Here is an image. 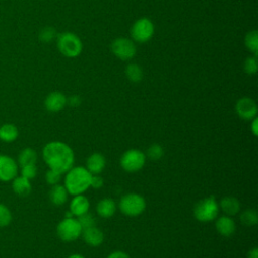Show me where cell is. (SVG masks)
Masks as SVG:
<instances>
[{"label":"cell","mask_w":258,"mask_h":258,"mask_svg":"<svg viewBox=\"0 0 258 258\" xmlns=\"http://www.w3.org/2000/svg\"><path fill=\"white\" fill-rule=\"evenodd\" d=\"M42 158L49 169L62 174L74 166L75 153L67 143L54 140L43 146Z\"/></svg>","instance_id":"cell-1"},{"label":"cell","mask_w":258,"mask_h":258,"mask_svg":"<svg viewBox=\"0 0 258 258\" xmlns=\"http://www.w3.org/2000/svg\"><path fill=\"white\" fill-rule=\"evenodd\" d=\"M92 173L84 166H73L66 172L64 187L69 195H83L89 189Z\"/></svg>","instance_id":"cell-2"},{"label":"cell","mask_w":258,"mask_h":258,"mask_svg":"<svg viewBox=\"0 0 258 258\" xmlns=\"http://www.w3.org/2000/svg\"><path fill=\"white\" fill-rule=\"evenodd\" d=\"M220 208L217 200L214 197H207L200 200L194 207L195 218L202 223L215 221L218 217Z\"/></svg>","instance_id":"cell-3"},{"label":"cell","mask_w":258,"mask_h":258,"mask_svg":"<svg viewBox=\"0 0 258 258\" xmlns=\"http://www.w3.org/2000/svg\"><path fill=\"white\" fill-rule=\"evenodd\" d=\"M56 45L61 54L67 57H77L83 50V43L78 35L66 31L56 36Z\"/></svg>","instance_id":"cell-4"},{"label":"cell","mask_w":258,"mask_h":258,"mask_svg":"<svg viewBox=\"0 0 258 258\" xmlns=\"http://www.w3.org/2000/svg\"><path fill=\"white\" fill-rule=\"evenodd\" d=\"M118 207L121 213L125 216L137 217L144 212L146 208V202L141 195L130 192L124 195L120 199Z\"/></svg>","instance_id":"cell-5"},{"label":"cell","mask_w":258,"mask_h":258,"mask_svg":"<svg viewBox=\"0 0 258 258\" xmlns=\"http://www.w3.org/2000/svg\"><path fill=\"white\" fill-rule=\"evenodd\" d=\"M82 232L83 228L75 217H64L56 226V234L64 242L76 241L81 237Z\"/></svg>","instance_id":"cell-6"},{"label":"cell","mask_w":258,"mask_h":258,"mask_svg":"<svg viewBox=\"0 0 258 258\" xmlns=\"http://www.w3.org/2000/svg\"><path fill=\"white\" fill-rule=\"evenodd\" d=\"M146 155L140 149L131 148L126 150L120 157V165L121 167L129 172L139 171L145 164Z\"/></svg>","instance_id":"cell-7"},{"label":"cell","mask_w":258,"mask_h":258,"mask_svg":"<svg viewBox=\"0 0 258 258\" xmlns=\"http://www.w3.org/2000/svg\"><path fill=\"white\" fill-rule=\"evenodd\" d=\"M154 34L153 22L147 17L137 19L131 27V36L133 41L143 43L148 41Z\"/></svg>","instance_id":"cell-8"},{"label":"cell","mask_w":258,"mask_h":258,"mask_svg":"<svg viewBox=\"0 0 258 258\" xmlns=\"http://www.w3.org/2000/svg\"><path fill=\"white\" fill-rule=\"evenodd\" d=\"M111 51L119 59L129 60L136 54V45L132 39L118 37L111 43Z\"/></svg>","instance_id":"cell-9"},{"label":"cell","mask_w":258,"mask_h":258,"mask_svg":"<svg viewBox=\"0 0 258 258\" xmlns=\"http://www.w3.org/2000/svg\"><path fill=\"white\" fill-rule=\"evenodd\" d=\"M17 161L7 154H0V181L8 182L18 175Z\"/></svg>","instance_id":"cell-10"},{"label":"cell","mask_w":258,"mask_h":258,"mask_svg":"<svg viewBox=\"0 0 258 258\" xmlns=\"http://www.w3.org/2000/svg\"><path fill=\"white\" fill-rule=\"evenodd\" d=\"M235 110L237 115L245 121L253 120L257 117L258 113V107L256 102L249 97L240 98L235 105Z\"/></svg>","instance_id":"cell-11"},{"label":"cell","mask_w":258,"mask_h":258,"mask_svg":"<svg viewBox=\"0 0 258 258\" xmlns=\"http://www.w3.org/2000/svg\"><path fill=\"white\" fill-rule=\"evenodd\" d=\"M67 97L57 91L49 93L44 100V107L47 111L56 113L61 111L67 105Z\"/></svg>","instance_id":"cell-12"},{"label":"cell","mask_w":258,"mask_h":258,"mask_svg":"<svg viewBox=\"0 0 258 258\" xmlns=\"http://www.w3.org/2000/svg\"><path fill=\"white\" fill-rule=\"evenodd\" d=\"M215 227L217 232L224 236V237H230L232 236L236 231V224L232 217L224 215L221 217H217L215 220Z\"/></svg>","instance_id":"cell-13"},{"label":"cell","mask_w":258,"mask_h":258,"mask_svg":"<svg viewBox=\"0 0 258 258\" xmlns=\"http://www.w3.org/2000/svg\"><path fill=\"white\" fill-rule=\"evenodd\" d=\"M90 209V202L88 198H86L84 195H77L74 196L70 203V213L78 218L86 213L89 212Z\"/></svg>","instance_id":"cell-14"},{"label":"cell","mask_w":258,"mask_h":258,"mask_svg":"<svg viewBox=\"0 0 258 258\" xmlns=\"http://www.w3.org/2000/svg\"><path fill=\"white\" fill-rule=\"evenodd\" d=\"M86 244L91 247H98L104 242L103 232L96 226L84 229L81 235Z\"/></svg>","instance_id":"cell-15"},{"label":"cell","mask_w":258,"mask_h":258,"mask_svg":"<svg viewBox=\"0 0 258 258\" xmlns=\"http://www.w3.org/2000/svg\"><path fill=\"white\" fill-rule=\"evenodd\" d=\"M106 166L105 156L100 152L92 153L86 161V168L92 174H100Z\"/></svg>","instance_id":"cell-16"},{"label":"cell","mask_w":258,"mask_h":258,"mask_svg":"<svg viewBox=\"0 0 258 258\" xmlns=\"http://www.w3.org/2000/svg\"><path fill=\"white\" fill-rule=\"evenodd\" d=\"M11 181H12V183H11L12 190L17 196L26 197L31 192L32 186H31V182L29 179H27L21 175H17Z\"/></svg>","instance_id":"cell-17"},{"label":"cell","mask_w":258,"mask_h":258,"mask_svg":"<svg viewBox=\"0 0 258 258\" xmlns=\"http://www.w3.org/2000/svg\"><path fill=\"white\" fill-rule=\"evenodd\" d=\"M219 208L224 212L225 215L232 217L240 212L241 205L238 199L235 197H224L219 203Z\"/></svg>","instance_id":"cell-18"},{"label":"cell","mask_w":258,"mask_h":258,"mask_svg":"<svg viewBox=\"0 0 258 258\" xmlns=\"http://www.w3.org/2000/svg\"><path fill=\"white\" fill-rule=\"evenodd\" d=\"M116 209V203L110 198H104L100 200L96 207L97 214L102 218H111L115 215Z\"/></svg>","instance_id":"cell-19"},{"label":"cell","mask_w":258,"mask_h":258,"mask_svg":"<svg viewBox=\"0 0 258 258\" xmlns=\"http://www.w3.org/2000/svg\"><path fill=\"white\" fill-rule=\"evenodd\" d=\"M68 196H69V192L67 188L64 187V185H61L59 183L52 185L48 194L51 204H53L56 207L62 206L67 202Z\"/></svg>","instance_id":"cell-20"},{"label":"cell","mask_w":258,"mask_h":258,"mask_svg":"<svg viewBox=\"0 0 258 258\" xmlns=\"http://www.w3.org/2000/svg\"><path fill=\"white\" fill-rule=\"evenodd\" d=\"M19 135L18 128L12 123H5L0 126V140L5 143H11Z\"/></svg>","instance_id":"cell-21"},{"label":"cell","mask_w":258,"mask_h":258,"mask_svg":"<svg viewBox=\"0 0 258 258\" xmlns=\"http://www.w3.org/2000/svg\"><path fill=\"white\" fill-rule=\"evenodd\" d=\"M36 160H37L36 151L31 147H25L19 152L16 161L19 167H21L27 164H35Z\"/></svg>","instance_id":"cell-22"},{"label":"cell","mask_w":258,"mask_h":258,"mask_svg":"<svg viewBox=\"0 0 258 258\" xmlns=\"http://www.w3.org/2000/svg\"><path fill=\"white\" fill-rule=\"evenodd\" d=\"M127 79L132 83H139L143 78V71L137 63H129L125 69Z\"/></svg>","instance_id":"cell-23"},{"label":"cell","mask_w":258,"mask_h":258,"mask_svg":"<svg viewBox=\"0 0 258 258\" xmlns=\"http://www.w3.org/2000/svg\"><path fill=\"white\" fill-rule=\"evenodd\" d=\"M245 45L254 55H257L258 52V33L257 30H251L247 32L245 36Z\"/></svg>","instance_id":"cell-24"},{"label":"cell","mask_w":258,"mask_h":258,"mask_svg":"<svg viewBox=\"0 0 258 258\" xmlns=\"http://www.w3.org/2000/svg\"><path fill=\"white\" fill-rule=\"evenodd\" d=\"M240 220L242 224L248 227L255 226L258 223V214L254 209H247L240 215Z\"/></svg>","instance_id":"cell-25"},{"label":"cell","mask_w":258,"mask_h":258,"mask_svg":"<svg viewBox=\"0 0 258 258\" xmlns=\"http://www.w3.org/2000/svg\"><path fill=\"white\" fill-rule=\"evenodd\" d=\"M163 154H164V150L162 146L160 144L153 143L147 148L145 155L151 160H159L160 158H162Z\"/></svg>","instance_id":"cell-26"},{"label":"cell","mask_w":258,"mask_h":258,"mask_svg":"<svg viewBox=\"0 0 258 258\" xmlns=\"http://www.w3.org/2000/svg\"><path fill=\"white\" fill-rule=\"evenodd\" d=\"M12 221V213L9 208L0 203V228L8 226Z\"/></svg>","instance_id":"cell-27"},{"label":"cell","mask_w":258,"mask_h":258,"mask_svg":"<svg viewBox=\"0 0 258 258\" xmlns=\"http://www.w3.org/2000/svg\"><path fill=\"white\" fill-rule=\"evenodd\" d=\"M39 40L42 42H50L56 37V31L51 26H46L39 31Z\"/></svg>","instance_id":"cell-28"},{"label":"cell","mask_w":258,"mask_h":258,"mask_svg":"<svg viewBox=\"0 0 258 258\" xmlns=\"http://www.w3.org/2000/svg\"><path fill=\"white\" fill-rule=\"evenodd\" d=\"M258 70V60L256 55L248 56L244 61V71L248 75H255Z\"/></svg>","instance_id":"cell-29"},{"label":"cell","mask_w":258,"mask_h":258,"mask_svg":"<svg viewBox=\"0 0 258 258\" xmlns=\"http://www.w3.org/2000/svg\"><path fill=\"white\" fill-rule=\"evenodd\" d=\"M36 173H37V167L35 164H27L20 167V175L29 180L34 178L36 176Z\"/></svg>","instance_id":"cell-30"},{"label":"cell","mask_w":258,"mask_h":258,"mask_svg":"<svg viewBox=\"0 0 258 258\" xmlns=\"http://www.w3.org/2000/svg\"><path fill=\"white\" fill-rule=\"evenodd\" d=\"M61 175H62L61 173L48 168V170L45 172V181L48 184H50L51 186L55 185V184H58L60 179H61Z\"/></svg>","instance_id":"cell-31"},{"label":"cell","mask_w":258,"mask_h":258,"mask_svg":"<svg viewBox=\"0 0 258 258\" xmlns=\"http://www.w3.org/2000/svg\"><path fill=\"white\" fill-rule=\"evenodd\" d=\"M77 219H78L79 223L81 224L83 230L95 226V219H94V217L89 212L84 214V215H82V216H80V217H78Z\"/></svg>","instance_id":"cell-32"},{"label":"cell","mask_w":258,"mask_h":258,"mask_svg":"<svg viewBox=\"0 0 258 258\" xmlns=\"http://www.w3.org/2000/svg\"><path fill=\"white\" fill-rule=\"evenodd\" d=\"M104 185V179L100 174H92L91 177V184L90 187L99 189Z\"/></svg>","instance_id":"cell-33"},{"label":"cell","mask_w":258,"mask_h":258,"mask_svg":"<svg viewBox=\"0 0 258 258\" xmlns=\"http://www.w3.org/2000/svg\"><path fill=\"white\" fill-rule=\"evenodd\" d=\"M82 103V99L78 95H73L69 99H67V104L72 107H78Z\"/></svg>","instance_id":"cell-34"},{"label":"cell","mask_w":258,"mask_h":258,"mask_svg":"<svg viewBox=\"0 0 258 258\" xmlns=\"http://www.w3.org/2000/svg\"><path fill=\"white\" fill-rule=\"evenodd\" d=\"M107 258H130V256L126 253V252H123V251H114V252H111Z\"/></svg>","instance_id":"cell-35"},{"label":"cell","mask_w":258,"mask_h":258,"mask_svg":"<svg viewBox=\"0 0 258 258\" xmlns=\"http://www.w3.org/2000/svg\"><path fill=\"white\" fill-rule=\"evenodd\" d=\"M250 122H251V125H250L251 132L253 133L254 136H257L258 135V119H257V117L254 118L253 120H251Z\"/></svg>","instance_id":"cell-36"},{"label":"cell","mask_w":258,"mask_h":258,"mask_svg":"<svg viewBox=\"0 0 258 258\" xmlns=\"http://www.w3.org/2000/svg\"><path fill=\"white\" fill-rule=\"evenodd\" d=\"M247 258H258V249L256 247L252 248L247 255Z\"/></svg>","instance_id":"cell-37"},{"label":"cell","mask_w":258,"mask_h":258,"mask_svg":"<svg viewBox=\"0 0 258 258\" xmlns=\"http://www.w3.org/2000/svg\"><path fill=\"white\" fill-rule=\"evenodd\" d=\"M68 258H85L83 255H81V254H72V255H70Z\"/></svg>","instance_id":"cell-38"}]
</instances>
